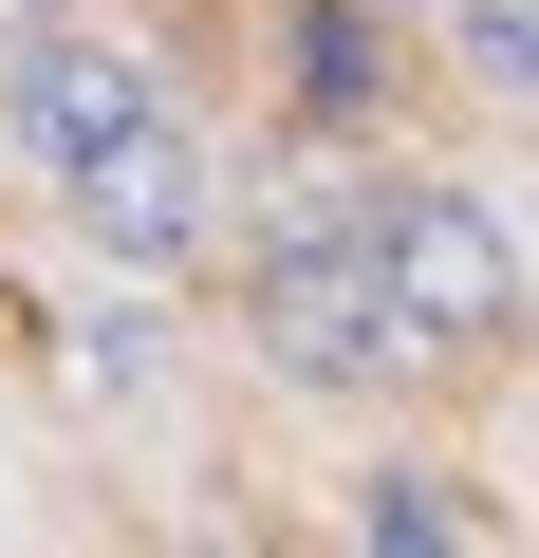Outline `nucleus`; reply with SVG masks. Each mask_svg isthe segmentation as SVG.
<instances>
[{
	"instance_id": "3",
	"label": "nucleus",
	"mask_w": 539,
	"mask_h": 558,
	"mask_svg": "<svg viewBox=\"0 0 539 558\" xmlns=\"http://www.w3.org/2000/svg\"><path fill=\"white\" fill-rule=\"evenodd\" d=\"M372 242H391V299H409L428 354H502V336H520V242H502L483 186L391 168V186H372Z\"/></svg>"
},
{
	"instance_id": "1",
	"label": "nucleus",
	"mask_w": 539,
	"mask_h": 558,
	"mask_svg": "<svg viewBox=\"0 0 539 558\" xmlns=\"http://www.w3.org/2000/svg\"><path fill=\"white\" fill-rule=\"evenodd\" d=\"M242 336L280 391H391L428 336L391 299V242H372V186H280L242 242Z\"/></svg>"
},
{
	"instance_id": "7",
	"label": "nucleus",
	"mask_w": 539,
	"mask_h": 558,
	"mask_svg": "<svg viewBox=\"0 0 539 558\" xmlns=\"http://www.w3.org/2000/svg\"><path fill=\"white\" fill-rule=\"evenodd\" d=\"M465 57H483L502 94H539V0H465Z\"/></svg>"
},
{
	"instance_id": "2",
	"label": "nucleus",
	"mask_w": 539,
	"mask_h": 558,
	"mask_svg": "<svg viewBox=\"0 0 539 558\" xmlns=\"http://www.w3.org/2000/svg\"><path fill=\"white\" fill-rule=\"evenodd\" d=\"M0 131L38 149V186H75V168H112L131 131H168V75H149V38H112V20H20V38H0Z\"/></svg>"
},
{
	"instance_id": "8",
	"label": "nucleus",
	"mask_w": 539,
	"mask_h": 558,
	"mask_svg": "<svg viewBox=\"0 0 539 558\" xmlns=\"http://www.w3.org/2000/svg\"><path fill=\"white\" fill-rule=\"evenodd\" d=\"M20 20H57V0H0V38H20Z\"/></svg>"
},
{
	"instance_id": "6",
	"label": "nucleus",
	"mask_w": 539,
	"mask_h": 558,
	"mask_svg": "<svg viewBox=\"0 0 539 558\" xmlns=\"http://www.w3.org/2000/svg\"><path fill=\"white\" fill-rule=\"evenodd\" d=\"M354 539H391V558H446V539H465L446 465H372V484H354Z\"/></svg>"
},
{
	"instance_id": "5",
	"label": "nucleus",
	"mask_w": 539,
	"mask_h": 558,
	"mask_svg": "<svg viewBox=\"0 0 539 558\" xmlns=\"http://www.w3.org/2000/svg\"><path fill=\"white\" fill-rule=\"evenodd\" d=\"M280 75H298L317 131H372L391 112V20H372V0H298V20H280Z\"/></svg>"
},
{
	"instance_id": "4",
	"label": "nucleus",
	"mask_w": 539,
	"mask_h": 558,
	"mask_svg": "<svg viewBox=\"0 0 539 558\" xmlns=\"http://www.w3.org/2000/svg\"><path fill=\"white\" fill-rule=\"evenodd\" d=\"M57 205L94 223V260H131V279H186V260L223 242V149H205V131L168 112V131H131L112 168H75Z\"/></svg>"
}]
</instances>
